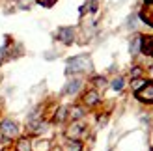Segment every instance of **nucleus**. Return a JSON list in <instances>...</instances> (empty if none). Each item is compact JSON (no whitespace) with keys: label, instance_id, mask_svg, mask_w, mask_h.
Wrapping results in <instances>:
<instances>
[{"label":"nucleus","instance_id":"39448f33","mask_svg":"<svg viewBox=\"0 0 153 151\" xmlns=\"http://www.w3.org/2000/svg\"><path fill=\"white\" fill-rule=\"evenodd\" d=\"M140 19L146 22L148 26L153 28V2H148V4L140 10Z\"/></svg>","mask_w":153,"mask_h":151},{"label":"nucleus","instance_id":"f03ea898","mask_svg":"<svg viewBox=\"0 0 153 151\" xmlns=\"http://www.w3.org/2000/svg\"><path fill=\"white\" fill-rule=\"evenodd\" d=\"M0 131H2V134L6 138H15L19 134V127L15 121H11V119H4V121L0 123Z\"/></svg>","mask_w":153,"mask_h":151},{"label":"nucleus","instance_id":"0eeeda50","mask_svg":"<svg viewBox=\"0 0 153 151\" xmlns=\"http://www.w3.org/2000/svg\"><path fill=\"white\" fill-rule=\"evenodd\" d=\"M140 50L146 56H153V36H142V47Z\"/></svg>","mask_w":153,"mask_h":151},{"label":"nucleus","instance_id":"6ab92c4d","mask_svg":"<svg viewBox=\"0 0 153 151\" xmlns=\"http://www.w3.org/2000/svg\"><path fill=\"white\" fill-rule=\"evenodd\" d=\"M94 82H95V86H105V84H106V80H105L103 77H95Z\"/></svg>","mask_w":153,"mask_h":151},{"label":"nucleus","instance_id":"aec40b11","mask_svg":"<svg viewBox=\"0 0 153 151\" xmlns=\"http://www.w3.org/2000/svg\"><path fill=\"white\" fill-rule=\"evenodd\" d=\"M127 26H129V28H134V26H136V17H134V15H131V17H129Z\"/></svg>","mask_w":153,"mask_h":151},{"label":"nucleus","instance_id":"7ed1b4c3","mask_svg":"<svg viewBox=\"0 0 153 151\" xmlns=\"http://www.w3.org/2000/svg\"><path fill=\"white\" fill-rule=\"evenodd\" d=\"M58 39L65 43V45H71L73 39H75V30L73 26H62V28H58Z\"/></svg>","mask_w":153,"mask_h":151},{"label":"nucleus","instance_id":"412c9836","mask_svg":"<svg viewBox=\"0 0 153 151\" xmlns=\"http://www.w3.org/2000/svg\"><path fill=\"white\" fill-rule=\"evenodd\" d=\"M140 73H142V71L138 69V67H134V69L131 71V75H133V77H138V75H140Z\"/></svg>","mask_w":153,"mask_h":151},{"label":"nucleus","instance_id":"b1692460","mask_svg":"<svg viewBox=\"0 0 153 151\" xmlns=\"http://www.w3.org/2000/svg\"><path fill=\"white\" fill-rule=\"evenodd\" d=\"M52 151H58V149H52Z\"/></svg>","mask_w":153,"mask_h":151},{"label":"nucleus","instance_id":"9b49d317","mask_svg":"<svg viewBox=\"0 0 153 151\" xmlns=\"http://www.w3.org/2000/svg\"><path fill=\"white\" fill-rule=\"evenodd\" d=\"M97 101H99V93H97V92H94V90L84 95V103H86V104H95Z\"/></svg>","mask_w":153,"mask_h":151},{"label":"nucleus","instance_id":"4be33fe9","mask_svg":"<svg viewBox=\"0 0 153 151\" xmlns=\"http://www.w3.org/2000/svg\"><path fill=\"white\" fill-rule=\"evenodd\" d=\"M148 2H153V0H146V4H148Z\"/></svg>","mask_w":153,"mask_h":151},{"label":"nucleus","instance_id":"4468645a","mask_svg":"<svg viewBox=\"0 0 153 151\" xmlns=\"http://www.w3.org/2000/svg\"><path fill=\"white\" fill-rule=\"evenodd\" d=\"M123 86H125V80L121 78V77H118V78H114V80H112V88L116 90V92H120V90H123Z\"/></svg>","mask_w":153,"mask_h":151},{"label":"nucleus","instance_id":"5701e85b","mask_svg":"<svg viewBox=\"0 0 153 151\" xmlns=\"http://www.w3.org/2000/svg\"><path fill=\"white\" fill-rule=\"evenodd\" d=\"M151 77H153V67H151Z\"/></svg>","mask_w":153,"mask_h":151},{"label":"nucleus","instance_id":"9d476101","mask_svg":"<svg viewBox=\"0 0 153 151\" xmlns=\"http://www.w3.org/2000/svg\"><path fill=\"white\" fill-rule=\"evenodd\" d=\"M64 151H82V144L79 140H67L64 144Z\"/></svg>","mask_w":153,"mask_h":151},{"label":"nucleus","instance_id":"f8f14e48","mask_svg":"<svg viewBox=\"0 0 153 151\" xmlns=\"http://www.w3.org/2000/svg\"><path fill=\"white\" fill-rule=\"evenodd\" d=\"M17 151H32V146H30V140L22 138L17 142Z\"/></svg>","mask_w":153,"mask_h":151},{"label":"nucleus","instance_id":"dca6fc26","mask_svg":"<svg viewBox=\"0 0 153 151\" xmlns=\"http://www.w3.org/2000/svg\"><path fill=\"white\" fill-rule=\"evenodd\" d=\"M82 114H84V112H82V108H80V107H73V108H71V118H73V119L82 118Z\"/></svg>","mask_w":153,"mask_h":151},{"label":"nucleus","instance_id":"2eb2a0df","mask_svg":"<svg viewBox=\"0 0 153 151\" xmlns=\"http://www.w3.org/2000/svg\"><path fill=\"white\" fill-rule=\"evenodd\" d=\"M131 86H133L134 92H138V90H142L144 86H146V80H144V78H134V80L131 82Z\"/></svg>","mask_w":153,"mask_h":151},{"label":"nucleus","instance_id":"20e7f679","mask_svg":"<svg viewBox=\"0 0 153 151\" xmlns=\"http://www.w3.org/2000/svg\"><path fill=\"white\" fill-rule=\"evenodd\" d=\"M136 97L142 103H153V82H146V86L136 92Z\"/></svg>","mask_w":153,"mask_h":151},{"label":"nucleus","instance_id":"6e6552de","mask_svg":"<svg viewBox=\"0 0 153 151\" xmlns=\"http://www.w3.org/2000/svg\"><path fill=\"white\" fill-rule=\"evenodd\" d=\"M80 86H82V82H80L79 78L69 80V82L65 84V88H64V93H65V95H75V93L80 90Z\"/></svg>","mask_w":153,"mask_h":151},{"label":"nucleus","instance_id":"423d86ee","mask_svg":"<svg viewBox=\"0 0 153 151\" xmlns=\"http://www.w3.org/2000/svg\"><path fill=\"white\" fill-rule=\"evenodd\" d=\"M67 138L69 140H76V138H80L82 134H84V123H79V121H75L69 129H67Z\"/></svg>","mask_w":153,"mask_h":151},{"label":"nucleus","instance_id":"f257e3e1","mask_svg":"<svg viewBox=\"0 0 153 151\" xmlns=\"http://www.w3.org/2000/svg\"><path fill=\"white\" fill-rule=\"evenodd\" d=\"M91 58L88 54H80V56H73L67 60L65 64V73L71 75V73H86L91 69Z\"/></svg>","mask_w":153,"mask_h":151},{"label":"nucleus","instance_id":"a211bd4d","mask_svg":"<svg viewBox=\"0 0 153 151\" xmlns=\"http://www.w3.org/2000/svg\"><path fill=\"white\" fill-rule=\"evenodd\" d=\"M64 118H65V108L62 107V108H60V110L56 112V121H62Z\"/></svg>","mask_w":153,"mask_h":151},{"label":"nucleus","instance_id":"1a4fd4ad","mask_svg":"<svg viewBox=\"0 0 153 151\" xmlns=\"http://www.w3.org/2000/svg\"><path fill=\"white\" fill-rule=\"evenodd\" d=\"M140 47H142V36H134L133 41H131V45H129V50H131V54H133V56L138 54V52H140Z\"/></svg>","mask_w":153,"mask_h":151},{"label":"nucleus","instance_id":"f3484780","mask_svg":"<svg viewBox=\"0 0 153 151\" xmlns=\"http://www.w3.org/2000/svg\"><path fill=\"white\" fill-rule=\"evenodd\" d=\"M36 2L39 4V6H43V7H52L58 0H36Z\"/></svg>","mask_w":153,"mask_h":151},{"label":"nucleus","instance_id":"ddd939ff","mask_svg":"<svg viewBox=\"0 0 153 151\" xmlns=\"http://www.w3.org/2000/svg\"><path fill=\"white\" fill-rule=\"evenodd\" d=\"M86 10H90V11H97V0H88V2L84 4V7H80V13H84Z\"/></svg>","mask_w":153,"mask_h":151}]
</instances>
